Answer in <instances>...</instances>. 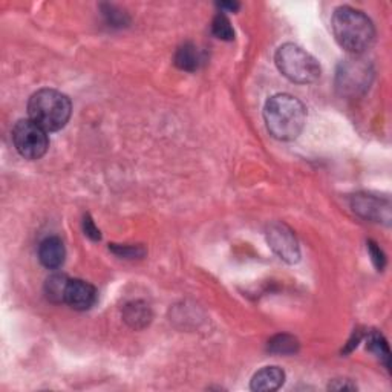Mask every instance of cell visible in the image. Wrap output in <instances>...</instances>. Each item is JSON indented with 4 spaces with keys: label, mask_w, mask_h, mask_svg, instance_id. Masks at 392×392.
<instances>
[{
    "label": "cell",
    "mask_w": 392,
    "mask_h": 392,
    "mask_svg": "<svg viewBox=\"0 0 392 392\" xmlns=\"http://www.w3.org/2000/svg\"><path fill=\"white\" fill-rule=\"evenodd\" d=\"M263 120L268 132L280 141L298 138L306 123L304 103L293 95L278 94L270 99L263 107Z\"/></svg>",
    "instance_id": "obj_1"
},
{
    "label": "cell",
    "mask_w": 392,
    "mask_h": 392,
    "mask_svg": "<svg viewBox=\"0 0 392 392\" xmlns=\"http://www.w3.org/2000/svg\"><path fill=\"white\" fill-rule=\"evenodd\" d=\"M332 34L337 43L351 54H362L376 37L371 18L351 6H339L331 18Z\"/></svg>",
    "instance_id": "obj_2"
},
{
    "label": "cell",
    "mask_w": 392,
    "mask_h": 392,
    "mask_svg": "<svg viewBox=\"0 0 392 392\" xmlns=\"http://www.w3.org/2000/svg\"><path fill=\"white\" fill-rule=\"evenodd\" d=\"M73 106L65 94L55 89H40L28 103L29 118L47 132L63 129L70 118Z\"/></svg>",
    "instance_id": "obj_3"
},
{
    "label": "cell",
    "mask_w": 392,
    "mask_h": 392,
    "mask_svg": "<svg viewBox=\"0 0 392 392\" xmlns=\"http://www.w3.org/2000/svg\"><path fill=\"white\" fill-rule=\"evenodd\" d=\"M276 66L288 80L308 85L320 79V65L311 54L294 43H285L274 55Z\"/></svg>",
    "instance_id": "obj_4"
},
{
    "label": "cell",
    "mask_w": 392,
    "mask_h": 392,
    "mask_svg": "<svg viewBox=\"0 0 392 392\" xmlns=\"http://www.w3.org/2000/svg\"><path fill=\"white\" fill-rule=\"evenodd\" d=\"M12 143L17 152L27 159H38L49 147L48 132L33 120H21L12 127Z\"/></svg>",
    "instance_id": "obj_5"
},
{
    "label": "cell",
    "mask_w": 392,
    "mask_h": 392,
    "mask_svg": "<svg viewBox=\"0 0 392 392\" xmlns=\"http://www.w3.org/2000/svg\"><path fill=\"white\" fill-rule=\"evenodd\" d=\"M372 70L362 60H345L337 70V89L342 95H357L369 88Z\"/></svg>",
    "instance_id": "obj_6"
},
{
    "label": "cell",
    "mask_w": 392,
    "mask_h": 392,
    "mask_svg": "<svg viewBox=\"0 0 392 392\" xmlns=\"http://www.w3.org/2000/svg\"><path fill=\"white\" fill-rule=\"evenodd\" d=\"M267 239L270 247L274 250V253L290 263L299 261V246L293 235V231L285 227L284 224H274L268 228Z\"/></svg>",
    "instance_id": "obj_7"
},
{
    "label": "cell",
    "mask_w": 392,
    "mask_h": 392,
    "mask_svg": "<svg viewBox=\"0 0 392 392\" xmlns=\"http://www.w3.org/2000/svg\"><path fill=\"white\" fill-rule=\"evenodd\" d=\"M97 302V290L86 280L69 279L65 290V304L77 311H86Z\"/></svg>",
    "instance_id": "obj_8"
},
{
    "label": "cell",
    "mask_w": 392,
    "mask_h": 392,
    "mask_svg": "<svg viewBox=\"0 0 392 392\" xmlns=\"http://www.w3.org/2000/svg\"><path fill=\"white\" fill-rule=\"evenodd\" d=\"M66 256L65 244L57 236H49L43 239L38 246V259L42 265L49 270H55L63 265Z\"/></svg>",
    "instance_id": "obj_9"
},
{
    "label": "cell",
    "mask_w": 392,
    "mask_h": 392,
    "mask_svg": "<svg viewBox=\"0 0 392 392\" xmlns=\"http://www.w3.org/2000/svg\"><path fill=\"white\" fill-rule=\"evenodd\" d=\"M284 382H285L284 371L278 368V366H267V368H262L253 376L250 388H252V391H259V392L276 391L284 384Z\"/></svg>",
    "instance_id": "obj_10"
},
{
    "label": "cell",
    "mask_w": 392,
    "mask_h": 392,
    "mask_svg": "<svg viewBox=\"0 0 392 392\" xmlns=\"http://www.w3.org/2000/svg\"><path fill=\"white\" fill-rule=\"evenodd\" d=\"M123 316L132 328H144L146 325H149L152 313L149 305L143 304V302H132V304L126 305Z\"/></svg>",
    "instance_id": "obj_11"
},
{
    "label": "cell",
    "mask_w": 392,
    "mask_h": 392,
    "mask_svg": "<svg viewBox=\"0 0 392 392\" xmlns=\"http://www.w3.org/2000/svg\"><path fill=\"white\" fill-rule=\"evenodd\" d=\"M202 63L201 53L192 43H184L175 54V65L184 70H196Z\"/></svg>",
    "instance_id": "obj_12"
},
{
    "label": "cell",
    "mask_w": 392,
    "mask_h": 392,
    "mask_svg": "<svg viewBox=\"0 0 392 392\" xmlns=\"http://www.w3.org/2000/svg\"><path fill=\"white\" fill-rule=\"evenodd\" d=\"M68 280L69 279L65 274L49 276L47 284H44V293H47L48 299L53 302H65V290Z\"/></svg>",
    "instance_id": "obj_13"
},
{
    "label": "cell",
    "mask_w": 392,
    "mask_h": 392,
    "mask_svg": "<svg viewBox=\"0 0 392 392\" xmlns=\"http://www.w3.org/2000/svg\"><path fill=\"white\" fill-rule=\"evenodd\" d=\"M298 340L288 336V334H279V336L272 339V342L268 345V350L276 352V354H293V352L298 351Z\"/></svg>",
    "instance_id": "obj_14"
},
{
    "label": "cell",
    "mask_w": 392,
    "mask_h": 392,
    "mask_svg": "<svg viewBox=\"0 0 392 392\" xmlns=\"http://www.w3.org/2000/svg\"><path fill=\"white\" fill-rule=\"evenodd\" d=\"M368 350L374 352V354L383 360V363L389 366V348L382 334L372 332L368 339Z\"/></svg>",
    "instance_id": "obj_15"
},
{
    "label": "cell",
    "mask_w": 392,
    "mask_h": 392,
    "mask_svg": "<svg viewBox=\"0 0 392 392\" xmlns=\"http://www.w3.org/2000/svg\"><path fill=\"white\" fill-rule=\"evenodd\" d=\"M211 29H213V34L221 38V40H233L235 38V31L231 28L230 21L224 14H218L215 17L213 23H211Z\"/></svg>",
    "instance_id": "obj_16"
},
{
    "label": "cell",
    "mask_w": 392,
    "mask_h": 392,
    "mask_svg": "<svg viewBox=\"0 0 392 392\" xmlns=\"http://www.w3.org/2000/svg\"><path fill=\"white\" fill-rule=\"evenodd\" d=\"M368 248H369V253L372 256V261H374V263H376V267L377 268H383V265H384V256L380 252V248L376 247L374 242H369Z\"/></svg>",
    "instance_id": "obj_17"
},
{
    "label": "cell",
    "mask_w": 392,
    "mask_h": 392,
    "mask_svg": "<svg viewBox=\"0 0 392 392\" xmlns=\"http://www.w3.org/2000/svg\"><path fill=\"white\" fill-rule=\"evenodd\" d=\"M112 250L115 253L125 256V258H135V256L144 253L143 250L137 247H112Z\"/></svg>",
    "instance_id": "obj_18"
},
{
    "label": "cell",
    "mask_w": 392,
    "mask_h": 392,
    "mask_svg": "<svg viewBox=\"0 0 392 392\" xmlns=\"http://www.w3.org/2000/svg\"><path fill=\"white\" fill-rule=\"evenodd\" d=\"M85 231L89 237H92V239H100L101 235H100V230L94 226L92 220H89V218H85Z\"/></svg>",
    "instance_id": "obj_19"
},
{
    "label": "cell",
    "mask_w": 392,
    "mask_h": 392,
    "mask_svg": "<svg viewBox=\"0 0 392 392\" xmlns=\"http://www.w3.org/2000/svg\"><path fill=\"white\" fill-rule=\"evenodd\" d=\"M330 389H334V391H356V384H352L350 380H334L332 383H330V387H328Z\"/></svg>",
    "instance_id": "obj_20"
},
{
    "label": "cell",
    "mask_w": 392,
    "mask_h": 392,
    "mask_svg": "<svg viewBox=\"0 0 392 392\" xmlns=\"http://www.w3.org/2000/svg\"><path fill=\"white\" fill-rule=\"evenodd\" d=\"M218 6H220V8H228L231 11H236L239 8V3H218Z\"/></svg>",
    "instance_id": "obj_21"
}]
</instances>
